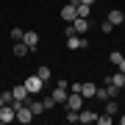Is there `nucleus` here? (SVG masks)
<instances>
[{"label": "nucleus", "mask_w": 125, "mask_h": 125, "mask_svg": "<svg viewBox=\"0 0 125 125\" xmlns=\"http://www.w3.org/2000/svg\"><path fill=\"white\" fill-rule=\"evenodd\" d=\"M94 122H100V125H111V114H97V120H94Z\"/></svg>", "instance_id": "nucleus-25"}, {"label": "nucleus", "mask_w": 125, "mask_h": 125, "mask_svg": "<svg viewBox=\"0 0 125 125\" xmlns=\"http://www.w3.org/2000/svg\"><path fill=\"white\" fill-rule=\"evenodd\" d=\"M78 3H86V6H92V3H94V0H78Z\"/></svg>", "instance_id": "nucleus-29"}, {"label": "nucleus", "mask_w": 125, "mask_h": 125, "mask_svg": "<svg viewBox=\"0 0 125 125\" xmlns=\"http://www.w3.org/2000/svg\"><path fill=\"white\" fill-rule=\"evenodd\" d=\"M42 106H45V111H47V108H53V106H56V100L47 94V97H42Z\"/></svg>", "instance_id": "nucleus-24"}, {"label": "nucleus", "mask_w": 125, "mask_h": 125, "mask_svg": "<svg viewBox=\"0 0 125 125\" xmlns=\"http://www.w3.org/2000/svg\"><path fill=\"white\" fill-rule=\"evenodd\" d=\"M67 108H72V111H81L83 108V94L81 92H72V94H67V103H64Z\"/></svg>", "instance_id": "nucleus-4"}, {"label": "nucleus", "mask_w": 125, "mask_h": 125, "mask_svg": "<svg viewBox=\"0 0 125 125\" xmlns=\"http://www.w3.org/2000/svg\"><path fill=\"white\" fill-rule=\"evenodd\" d=\"M117 92H120V89H117V86H111V83H108V86H97L94 97H97V100H111V97H114Z\"/></svg>", "instance_id": "nucleus-6"}, {"label": "nucleus", "mask_w": 125, "mask_h": 125, "mask_svg": "<svg viewBox=\"0 0 125 125\" xmlns=\"http://www.w3.org/2000/svg\"><path fill=\"white\" fill-rule=\"evenodd\" d=\"M108 61H111L114 67H117V64L122 61V53H120V50H111V53H108Z\"/></svg>", "instance_id": "nucleus-19"}, {"label": "nucleus", "mask_w": 125, "mask_h": 125, "mask_svg": "<svg viewBox=\"0 0 125 125\" xmlns=\"http://www.w3.org/2000/svg\"><path fill=\"white\" fill-rule=\"evenodd\" d=\"M122 25H125V14H122Z\"/></svg>", "instance_id": "nucleus-31"}, {"label": "nucleus", "mask_w": 125, "mask_h": 125, "mask_svg": "<svg viewBox=\"0 0 125 125\" xmlns=\"http://www.w3.org/2000/svg\"><path fill=\"white\" fill-rule=\"evenodd\" d=\"M89 42H86V36H78V33H72V36H67V47L70 50H81V47H86Z\"/></svg>", "instance_id": "nucleus-7"}, {"label": "nucleus", "mask_w": 125, "mask_h": 125, "mask_svg": "<svg viewBox=\"0 0 125 125\" xmlns=\"http://www.w3.org/2000/svg\"><path fill=\"white\" fill-rule=\"evenodd\" d=\"M70 25H72V31H75L78 36H86V33H89V17H75Z\"/></svg>", "instance_id": "nucleus-2"}, {"label": "nucleus", "mask_w": 125, "mask_h": 125, "mask_svg": "<svg viewBox=\"0 0 125 125\" xmlns=\"http://www.w3.org/2000/svg\"><path fill=\"white\" fill-rule=\"evenodd\" d=\"M22 33H25L22 28H11V39L14 42H22Z\"/></svg>", "instance_id": "nucleus-22"}, {"label": "nucleus", "mask_w": 125, "mask_h": 125, "mask_svg": "<svg viewBox=\"0 0 125 125\" xmlns=\"http://www.w3.org/2000/svg\"><path fill=\"white\" fill-rule=\"evenodd\" d=\"M117 111H120V106L114 103V97H111V100H106V114H111V117H114Z\"/></svg>", "instance_id": "nucleus-18"}, {"label": "nucleus", "mask_w": 125, "mask_h": 125, "mask_svg": "<svg viewBox=\"0 0 125 125\" xmlns=\"http://www.w3.org/2000/svg\"><path fill=\"white\" fill-rule=\"evenodd\" d=\"M11 50H14V56H17V58H25L28 53H31V47H28L25 42H14V47H11Z\"/></svg>", "instance_id": "nucleus-13"}, {"label": "nucleus", "mask_w": 125, "mask_h": 125, "mask_svg": "<svg viewBox=\"0 0 125 125\" xmlns=\"http://www.w3.org/2000/svg\"><path fill=\"white\" fill-rule=\"evenodd\" d=\"M108 22H111L114 28H117V25H122V11H117V9H111V11H108Z\"/></svg>", "instance_id": "nucleus-17"}, {"label": "nucleus", "mask_w": 125, "mask_h": 125, "mask_svg": "<svg viewBox=\"0 0 125 125\" xmlns=\"http://www.w3.org/2000/svg\"><path fill=\"white\" fill-rule=\"evenodd\" d=\"M28 97H31V92L25 89V83H20V86H14V89H11V100H17V103H25Z\"/></svg>", "instance_id": "nucleus-8"}, {"label": "nucleus", "mask_w": 125, "mask_h": 125, "mask_svg": "<svg viewBox=\"0 0 125 125\" xmlns=\"http://www.w3.org/2000/svg\"><path fill=\"white\" fill-rule=\"evenodd\" d=\"M25 103H28V108L33 111V117H39L42 111H45V106H42V100H31V97H28Z\"/></svg>", "instance_id": "nucleus-15"}, {"label": "nucleus", "mask_w": 125, "mask_h": 125, "mask_svg": "<svg viewBox=\"0 0 125 125\" xmlns=\"http://www.w3.org/2000/svg\"><path fill=\"white\" fill-rule=\"evenodd\" d=\"M22 83H25V89L31 92V94H42V89H45V81L36 75V72H31V75L22 81Z\"/></svg>", "instance_id": "nucleus-1"}, {"label": "nucleus", "mask_w": 125, "mask_h": 125, "mask_svg": "<svg viewBox=\"0 0 125 125\" xmlns=\"http://www.w3.org/2000/svg\"><path fill=\"white\" fill-rule=\"evenodd\" d=\"M94 120H97V114H94V111H89V108H81V111H78V122L89 125V122H94Z\"/></svg>", "instance_id": "nucleus-12"}, {"label": "nucleus", "mask_w": 125, "mask_h": 125, "mask_svg": "<svg viewBox=\"0 0 125 125\" xmlns=\"http://www.w3.org/2000/svg\"><path fill=\"white\" fill-rule=\"evenodd\" d=\"M67 122H78V111H72V108H67Z\"/></svg>", "instance_id": "nucleus-26"}, {"label": "nucleus", "mask_w": 125, "mask_h": 125, "mask_svg": "<svg viewBox=\"0 0 125 125\" xmlns=\"http://www.w3.org/2000/svg\"><path fill=\"white\" fill-rule=\"evenodd\" d=\"M50 97L56 100V106H58V103H67V89H64V86H56V89L50 92Z\"/></svg>", "instance_id": "nucleus-14"}, {"label": "nucleus", "mask_w": 125, "mask_h": 125, "mask_svg": "<svg viewBox=\"0 0 125 125\" xmlns=\"http://www.w3.org/2000/svg\"><path fill=\"white\" fill-rule=\"evenodd\" d=\"M14 120L22 122V125H28V122L33 120V111L28 108V103H20V106H17V117H14Z\"/></svg>", "instance_id": "nucleus-3"}, {"label": "nucleus", "mask_w": 125, "mask_h": 125, "mask_svg": "<svg viewBox=\"0 0 125 125\" xmlns=\"http://www.w3.org/2000/svg\"><path fill=\"white\" fill-rule=\"evenodd\" d=\"M117 67H120V72H125V56H122V61L117 64Z\"/></svg>", "instance_id": "nucleus-28"}, {"label": "nucleus", "mask_w": 125, "mask_h": 125, "mask_svg": "<svg viewBox=\"0 0 125 125\" xmlns=\"http://www.w3.org/2000/svg\"><path fill=\"white\" fill-rule=\"evenodd\" d=\"M75 6H78V0H70V3H67V6H64V9H61V20H64V22H72V20L78 17Z\"/></svg>", "instance_id": "nucleus-5"}, {"label": "nucleus", "mask_w": 125, "mask_h": 125, "mask_svg": "<svg viewBox=\"0 0 125 125\" xmlns=\"http://www.w3.org/2000/svg\"><path fill=\"white\" fill-rule=\"evenodd\" d=\"M22 42H25L31 50H36V45H39V33H36V31H25V33H22Z\"/></svg>", "instance_id": "nucleus-11"}, {"label": "nucleus", "mask_w": 125, "mask_h": 125, "mask_svg": "<svg viewBox=\"0 0 125 125\" xmlns=\"http://www.w3.org/2000/svg\"><path fill=\"white\" fill-rule=\"evenodd\" d=\"M120 122H122V125H125V117H120Z\"/></svg>", "instance_id": "nucleus-30"}, {"label": "nucleus", "mask_w": 125, "mask_h": 125, "mask_svg": "<svg viewBox=\"0 0 125 125\" xmlns=\"http://www.w3.org/2000/svg\"><path fill=\"white\" fill-rule=\"evenodd\" d=\"M94 92H97L94 83H81V94H83V100H86V97H94Z\"/></svg>", "instance_id": "nucleus-16"}, {"label": "nucleus", "mask_w": 125, "mask_h": 125, "mask_svg": "<svg viewBox=\"0 0 125 125\" xmlns=\"http://www.w3.org/2000/svg\"><path fill=\"white\" fill-rule=\"evenodd\" d=\"M36 75H39V78L47 83V81H50V67H39V70H36Z\"/></svg>", "instance_id": "nucleus-20"}, {"label": "nucleus", "mask_w": 125, "mask_h": 125, "mask_svg": "<svg viewBox=\"0 0 125 125\" xmlns=\"http://www.w3.org/2000/svg\"><path fill=\"white\" fill-rule=\"evenodd\" d=\"M106 83L117 86V89H125V72H111V75L106 78Z\"/></svg>", "instance_id": "nucleus-9"}, {"label": "nucleus", "mask_w": 125, "mask_h": 125, "mask_svg": "<svg viewBox=\"0 0 125 125\" xmlns=\"http://www.w3.org/2000/svg\"><path fill=\"white\" fill-rule=\"evenodd\" d=\"M100 31H103V33H111V31H114V25H111V22H108V20H106V22L100 25Z\"/></svg>", "instance_id": "nucleus-27"}, {"label": "nucleus", "mask_w": 125, "mask_h": 125, "mask_svg": "<svg viewBox=\"0 0 125 125\" xmlns=\"http://www.w3.org/2000/svg\"><path fill=\"white\" fill-rule=\"evenodd\" d=\"M11 103V92H0V106H9Z\"/></svg>", "instance_id": "nucleus-23"}, {"label": "nucleus", "mask_w": 125, "mask_h": 125, "mask_svg": "<svg viewBox=\"0 0 125 125\" xmlns=\"http://www.w3.org/2000/svg\"><path fill=\"white\" fill-rule=\"evenodd\" d=\"M75 11H78V17H89V6H86V3H78Z\"/></svg>", "instance_id": "nucleus-21"}, {"label": "nucleus", "mask_w": 125, "mask_h": 125, "mask_svg": "<svg viewBox=\"0 0 125 125\" xmlns=\"http://www.w3.org/2000/svg\"><path fill=\"white\" fill-rule=\"evenodd\" d=\"M14 117H17V111H14L11 103H9V106H0V122H11Z\"/></svg>", "instance_id": "nucleus-10"}]
</instances>
